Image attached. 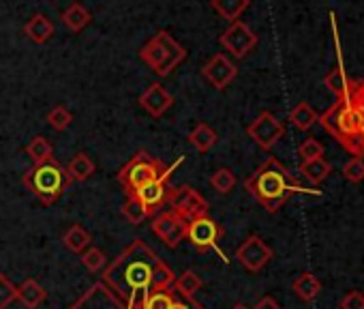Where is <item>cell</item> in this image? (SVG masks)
Instances as JSON below:
<instances>
[{
	"instance_id": "3957f363",
	"label": "cell",
	"mask_w": 364,
	"mask_h": 309,
	"mask_svg": "<svg viewBox=\"0 0 364 309\" xmlns=\"http://www.w3.org/2000/svg\"><path fill=\"white\" fill-rule=\"evenodd\" d=\"M317 120L349 154L362 157L364 154V118L349 93L336 99V103L328 108Z\"/></svg>"
},
{
	"instance_id": "4fadbf2b",
	"label": "cell",
	"mask_w": 364,
	"mask_h": 309,
	"mask_svg": "<svg viewBox=\"0 0 364 309\" xmlns=\"http://www.w3.org/2000/svg\"><path fill=\"white\" fill-rule=\"evenodd\" d=\"M223 236V228L210 219L208 215L191 219L187 226V239L191 241V245L198 251H208V249H217L219 239Z\"/></svg>"
},
{
	"instance_id": "52a82bcc",
	"label": "cell",
	"mask_w": 364,
	"mask_h": 309,
	"mask_svg": "<svg viewBox=\"0 0 364 309\" xmlns=\"http://www.w3.org/2000/svg\"><path fill=\"white\" fill-rule=\"evenodd\" d=\"M167 206H169V211L178 213L180 217H185L187 221L208 215V202L191 185H180V187L169 189Z\"/></svg>"
},
{
	"instance_id": "7a4b0ae2",
	"label": "cell",
	"mask_w": 364,
	"mask_h": 309,
	"mask_svg": "<svg viewBox=\"0 0 364 309\" xmlns=\"http://www.w3.org/2000/svg\"><path fill=\"white\" fill-rule=\"evenodd\" d=\"M247 192L268 211V213H277L294 194L304 192L287 172V168L270 157L266 159L245 183Z\"/></svg>"
},
{
	"instance_id": "83f0119b",
	"label": "cell",
	"mask_w": 364,
	"mask_h": 309,
	"mask_svg": "<svg viewBox=\"0 0 364 309\" xmlns=\"http://www.w3.org/2000/svg\"><path fill=\"white\" fill-rule=\"evenodd\" d=\"M323 86H326L336 99H341V97H345V95L349 93L351 82H349V78L345 75V71H343L341 67H334V69L323 78Z\"/></svg>"
},
{
	"instance_id": "d590c367",
	"label": "cell",
	"mask_w": 364,
	"mask_h": 309,
	"mask_svg": "<svg viewBox=\"0 0 364 309\" xmlns=\"http://www.w3.org/2000/svg\"><path fill=\"white\" fill-rule=\"evenodd\" d=\"M343 177L349 183H362L364 181V159L362 157H351L345 166H343Z\"/></svg>"
},
{
	"instance_id": "d6986e66",
	"label": "cell",
	"mask_w": 364,
	"mask_h": 309,
	"mask_svg": "<svg viewBox=\"0 0 364 309\" xmlns=\"http://www.w3.org/2000/svg\"><path fill=\"white\" fill-rule=\"evenodd\" d=\"M95 162L88 157L86 152H77L75 157L65 166V172H67V177H69V181L73 183V181H88L92 174H95Z\"/></svg>"
},
{
	"instance_id": "7c38bea8",
	"label": "cell",
	"mask_w": 364,
	"mask_h": 309,
	"mask_svg": "<svg viewBox=\"0 0 364 309\" xmlns=\"http://www.w3.org/2000/svg\"><path fill=\"white\" fill-rule=\"evenodd\" d=\"M257 35L245 24V22H232L230 28L219 37V43L234 56V58H245L255 46H257Z\"/></svg>"
},
{
	"instance_id": "8992f818",
	"label": "cell",
	"mask_w": 364,
	"mask_h": 309,
	"mask_svg": "<svg viewBox=\"0 0 364 309\" xmlns=\"http://www.w3.org/2000/svg\"><path fill=\"white\" fill-rule=\"evenodd\" d=\"M165 170H167V168H165L159 159H154L150 152L137 150V152H135V157H133L127 166H122V168L118 170L116 181L120 183V187H122V192H124L127 196H133L141 185H146L148 181L161 177Z\"/></svg>"
},
{
	"instance_id": "ab89813d",
	"label": "cell",
	"mask_w": 364,
	"mask_h": 309,
	"mask_svg": "<svg viewBox=\"0 0 364 309\" xmlns=\"http://www.w3.org/2000/svg\"><path fill=\"white\" fill-rule=\"evenodd\" d=\"M253 309H283V307L277 303V298H272V296H264V298H259V300H257V305H255Z\"/></svg>"
},
{
	"instance_id": "4dcf8cb0",
	"label": "cell",
	"mask_w": 364,
	"mask_h": 309,
	"mask_svg": "<svg viewBox=\"0 0 364 309\" xmlns=\"http://www.w3.org/2000/svg\"><path fill=\"white\" fill-rule=\"evenodd\" d=\"M210 185L217 194H230L236 187V174L230 168H219L210 177Z\"/></svg>"
},
{
	"instance_id": "f35d334b",
	"label": "cell",
	"mask_w": 364,
	"mask_h": 309,
	"mask_svg": "<svg viewBox=\"0 0 364 309\" xmlns=\"http://www.w3.org/2000/svg\"><path fill=\"white\" fill-rule=\"evenodd\" d=\"M171 309H204V305H200L196 298H173Z\"/></svg>"
},
{
	"instance_id": "1f68e13d",
	"label": "cell",
	"mask_w": 364,
	"mask_h": 309,
	"mask_svg": "<svg viewBox=\"0 0 364 309\" xmlns=\"http://www.w3.org/2000/svg\"><path fill=\"white\" fill-rule=\"evenodd\" d=\"M71 122H73V114L65 105H56L48 112V125L54 131H65Z\"/></svg>"
},
{
	"instance_id": "8fae6325",
	"label": "cell",
	"mask_w": 364,
	"mask_h": 309,
	"mask_svg": "<svg viewBox=\"0 0 364 309\" xmlns=\"http://www.w3.org/2000/svg\"><path fill=\"white\" fill-rule=\"evenodd\" d=\"M236 258L249 273H259L272 260V249L259 234H249L236 249Z\"/></svg>"
},
{
	"instance_id": "9c48e42d",
	"label": "cell",
	"mask_w": 364,
	"mask_h": 309,
	"mask_svg": "<svg viewBox=\"0 0 364 309\" xmlns=\"http://www.w3.org/2000/svg\"><path fill=\"white\" fill-rule=\"evenodd\" d=\"M187 226L189 221L185 217H180L178 213L173 211H163V213H156L152 217V224H150V230L169 247V249H176L182 241L187 239Z\"/></svg>"
},
{
	"instance_id": "277c9868",
	"label": "cell",
	"mask_w": 364,
	"mask_h": 309,
	"mask_svg": "<svg viewBox=\"0 0 364 309\" xmlns=\"http://www.w3.org/2000/svg\"><path fill=\"white\" fill-rule=\"evenodd\" d=\"M24 185L43 206H54L67 192L71 181L65 172V166H60L58 162H48L41 166H33L24 174Z\"/></svg>"
},
{
	"instance_id": "d6a6232c",
	"label": "cell",
	"mask_w": 364,
	"mask_h": 309,
	"mask_svg": "<svg viewBox=\"0 0 364 309\" xmlns=\"http://www.w3.org/2000/svg\"><path fill=\"white\" fill-rule=\"evenodd\" d=\"M14 300H18V288L5 273H0V309H7Z\"/></svg>"
},
{
	"instance_id": "44dd1931",
	"label": "cell",
	"mask_w": 364,
	"mask_h": 309,
	"mask_svg": "<svg viewBox=\"0 0 364 309\" xmlns=\"http://www.w3.org/2000/svg\"><path fill=\"white\" fill-rule=\"evenodd\" d=\"M204 286L202 277L196 271H185L182 275H178L171 283V290H176V294L180 298H193L196 292H200V288Z\"/></svg>"
},
{
	"instance_id": "4316f807",
	"label": "cell",
	"mask_w": 364,
	"mask_h": 309,
	"mask_svg": "<svg viewBox=\"0 0 364 309\" xmlns=\"http://www.w3.org/2000/svg\"><path fill=\"white\" fill-rule=\"evenodd\" d=\"M317 112L311 108V103H306V101H302V103H298L291 112H289V120H291V125L294 127H298V129H302V131H309L315 122H317Z\"/></svg>"
},
{
	"instance_id": "6da1fadb",
	"label": "cell",
	"mask_w": 364,
	"mask_h": 309,
	"mask_svg": "<svg viewBox=\"0 0 364 309\" xmlns=\"http://www.w3.org/2000/svg\"><path fill=\"white\" fill-rule=\"evenodd\" d=\"M173 279V271L141 239H135L105 268L101 288L120 309H141L148 292L171 290Z\"/></svg>"
},
{
	"instance_id": "e0dca14e",
	"label": "cell",
	"mask_w": 364,
	"mask_h": 309,
	"mask_svg": "<svg viewBox=\"0 0 364 309\" xmlns=\"http://www.w3.org/2000/svg\"><path fill=\"white\" fill-rule=\"evenodd\" d=\"M291 288H294L296 296H298L302 303H313V300L319 296V292H321V281H319L313 273H300V275L294 279Z\"/></svg>"
},
{
	"instance_id": "74e56055",
	"label": "cell",
	"mask_w": 364,
	"mask_h": 309,
	"mask_svg": "<svg viewBox=\"0 0 364 309\" xmlns=\"http://www.w3.org/2000/svg\"><path fill=\"white\" fill-rule=\"evenodd\" d=\"M349 95L355 101V105H358V110H360V114L364 118V82H353L351 88H349Z\"/></svg>"
},
{
	"instance_id": "5bb4252c",
	"label": "cell",
	"mask_w": 364,
	"mask_h": 309,
	"mask_svg": "<svg viewBox=\"0 0 364 309\" xmlns=\"http://www.w3.org/2000/svg\"><path fill=\"white\" fill-rule=\"evenodd\" d=\"M202 75L208 80V84L217 90H223L228 88L236 75H238V67L225 56V54H215L202 69Z\"/></svg>"
},
{
	"instance_id": "ac0fdd59",
	"label": "cell",
	"mask_w": 364,
	"mask_h": 309,
	"mask_svg": "<svg viewBox=\"0 0 364 309\" xmlns=\"http://www.w3.org/2000/svg\"><path fill=\"white\" fill-rule=\"evenodd\" d=\"M48 292L46 288L37 281V279H26L20 288H18V300L24 305V309H37L43 300H46Z\"/></svg>"
},
{
	"instance_id": "e575fe53",
	"label": "cell",
	"mask_w": 364,
	"mask_h": 309,
	"mask_svg": "<svg viewBox=\"0 0 364 309\" xmlns=\"http://www.w3.org/2000/svg\"><path fill=\"white\" fill-rule=\"evenodd\" d=\"M298 154H300L302 164H304V162H313V159H321V154H323V146H321V142H317V140L309 137V140H304V142L300 144V148H298Z\"/></svg>"
},
{
	"instance_id": "cb8c5ba5",
	"label": "cell",
	"mask_w": 364,
	"mask_h": 309,
	"mask_svg": "<svg viewBox=\"0 0 364 309\" xmlns=\"http://www.w3.org/2000/svg\"><path fill=\"white\" fill-rule=\"evenodd\" d=\"M90 243H92V236H90L80 224H73V226L65 232V236H63V245H65L69 251H73V253L86 251V249L90 247Z\"/></svg>"
},
{
	"instance_id": "484cf974",
	"label": "cell",
	"mask_w": 364,
	"mask_h": 309,
	"mask_svg": "<svg viewBox=\"0 0 364 309\" xmlns=\"http://www.w3.org/2000/svg\"><path fill=\"white\" fill-rule=\"evenodd\" d=\"M213 9L228 22H238L242 11L249 7V0H213Z\"/></svg>"
},
{
	"instance_id": "8d00e7d4",
	"label": "cell",
	"mask_w": 364,
	"mask_h": 309,
	"mask_svg": "<svg viewBox=\"0 0 364 309\" xmlns=\"http://www.w3.org/2000/svg\"><path fill=\"white\" fill-rule=\"evenodd\" d=\"M338 309H364V294L360 290H349L341 298Z\"/></svg>"
},
{
	"instance_id": "7402d4cb",
	"label": "cell",
	"mask_w": 364,
	"mask_h": 309,
	"mask_svg": "<svg viewBox=\"0 0 364 309\" xmlns=\"http://www.w3.org/2000/svg\"><path fill=\"white\" fill-rule=\"evenodd\" d=\"M63 22L71 33H82L90 24V11L80 3H73L63 11Z\"/></svg>"
},
{
	"instance_id": "603a6c76",
	"label": "cell",
	"mask_w": 364,
	"mask_h": 309,
	"mask_svg": "<svg viewBox=\"0 0 364 309\" xmlns=\"http://www.w3.org/2000/svg\"><path fill=\"white\" fill-rule=\"evenodd\" d=\"M219 142V135L213 127H208L206 122H200L191 133H189V144L198 150V152H208L215 144Z\"/></svg>"
},
{
	"instance_id": "2e32d148",
	"label": "cell",
	"mask_w": 364,
	"mask_h": 309,
	"mask_svg": "<svg viewBox=\"0 0 364 309\" xmlns=\"http://www.w3.org/2000/svg\"><path fill=\"white\" fill-rule=\"evenodd\" d=\"M24 35L33 41V43H48L54 35H56V28L52 24L50 18H46L43 14H37L33 16L26 24H24Z\"/></svg>"
},
{
	"instance_id": "f1b7e54d",
	"label": "cell",
	"mask_w": 364,
	"mask_h": 309,
	"mask_svg": "<svg viewBox=\"0 0 364 309\" xmlns=\"http://www.w3.org/2000/svg\"><path fill=\"white\" fill-rule=\"evenodd\" d=\"M173 290H156L148 292L141 300V309H171L173 305Z\"/></svg>"
},
{
	"instance_id": "5b68a950",
	"label": "cell",
	"mask_w": 364,
	"mask_h": 309,
	"mask_svg": "<svg viewBox=\"0 0 364 309\" xmlns=\"http://www.w3.org/2000/svg\"><path fill=\"white\" fill-rule=\"evenodd\" d=\"M139 61L148 65L152 73L159 78L169 75L182 61L187 58V50L182 48L167 31H159L154 37L146 41V46L137 52Z\"/></svg>"
},
{
	"instance_id": "9a60e30c",
	"label": "cell",
	"mask_w": 364,
	"mask_h": 309,
	"mask_svg": "<svg viewBox=\"0 0 364 309\" xmlns=\"http://www.w3.org/2000/svg\"><path fill=\"white\" fill-rule=\"evenodd\" d=\"M139 105H141L150 116L159 118V116H163V114L173 105V97H171L159 82H154V84H150V86L144 90V95L139 97Z\"/></svg>"
},
{
	"instance_id": "d4e9b609",
	"label": "cell",
	"mask_w": 364,
	"mask_h": 309,
	"mask_svg": "<svg viewBox=\"0 0 364 309\" xmlns=\"http://www.w3.org/2000/svg\"><path fill=\"white\" fill-rule=\"evenodd\" d=\"M300 172H302V177H304L311 185H319V183H323V181L330 177L332 166L321 157V159H313V162L300 164Z\"/></svg>"
},
{
	"instance_id": "30bf717a",
	"label": "cell",
	"mask_w": 364,
	"mask_h": 309,
	"mask_svg": "<svg viewBox=\"0 0 364 309\" xmlns=\"http://www.w3.org/2000/svg\"><path fill=\"white\" fill-rule=\"evenodd\" d=\"M247 135L264 150H270L283 135H285V125L272 114V112H262L251 125L247 127Z\"/></svg>"
},
{
	"instance_id": "ba28073f",
	"label": "cell",
	"mask_w": 364,
	"mask_h": 309,
	"mask_svg": "<svg viewBox=\"0 0 364 309\" xmlns=\"http://www.w3.org/2000/svg\"><path fill=\"white\" fill-rule=\"evenodd\" d=\"M176 166H178V164H176ZM176 166H169L161 177L148 181L146 185H141V187L133 194V198L148 211L150 217H154L163 206H167V196H169V189H171V187L167 185V179H169V174L173 172Z\"/></svg>"
},
{
	"instance_id": "ffe728a7",
	"label": "cell",
	"mask_w": 364,
	"mask_h": 309,
	"mask_svg": "<svg viewBox=\"0 0 364 309\" xmlns=\"http://www.w3.org/2000/svg\"><path fill=\"white\" fill-rule=\"evenodd\" d=\"M26 154H28L35 166H41V164H48V162H54V146H52V142L48 137L37 135V137H33L28 142Z\"/></svg>"
},
{
	"instance_id": "f546056e",
	"label": "cell",
	"mask_w": 364,
	"mask_h": 309,
	"mask_svg": "<svg viewBox=\"0 0 364 309\" xmlns=\"http://www.w3.org/2000/svg\"><path fill=\"white\" fill-rule=\"evenodd\" d=\"M122 217L131 224V226H139L144 219H148L150 215H148V211L133 198V196H127V200H124V204H122Z\"/></svg>"
},
{
	"instance_id": "60d3db41",
	"label": "cell",
	"mask_w": 364,
	"mask_h": 309,
	"mask_svg": "<svg viewBox=\"0 0 364 309\" xmlns=\"http://www.w3.org/2000/svg\"><path fill=\"white\" fill-rule=\"evenodd\" d=\"M232 309H251V307H247L245 303H236V305H234Z\"/></svg>"
},
{
	"instance_id": "836d02e7",
	"label": "cell",
	"mask_w": 364,
	"mask_h": 309,
	"mask_svg": "<svg viewBox=\"0 0 364 309\" xmlns=\"http://www.w3.org/2000/svg\"><path fill=\"white\" fill-rule=\"evenodd\" d=\"M82 264L90 273H99L105 266V253L97 247H88L86 251H82Z\"/></svg>"
}]
</instances>
